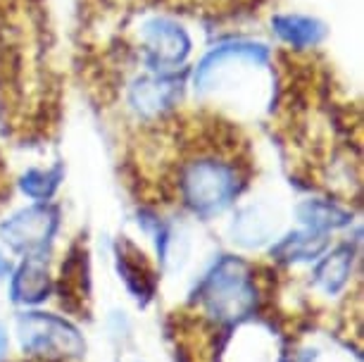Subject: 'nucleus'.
<instances>
[{
    "label": "nucleus",
    "mask_w": 364,
    "mask_h": 362,
    "mask_svg": "<svg viewBox=\"0 0 364 362\" xmlns=\"http://www.w3.org/2000/svg\"><path fill=\"white\" fill-rule=\"evenodd\" d=\"M10 262H8V257H5L3 255V250H0V279H3V277H8L10 275Z\"/></svg>",
    "instance_id": "20"
},
{
    "label": "nucleus",
    "mask_w": 364,
    "mask_h": 362,
    "mask_svg": "<svg viewBox=\"0 0 364 362\" xmlns=\"http://www.w3.org/2000/svg\"><path fill=\"white\" fill-rule=\"evenodd\" d=\"M255 153L236 122L210 107H178L132 129L129 186L150 210L178 208L198 220L226 213L255 179Z\"/></svg>",
    "instance_id": "1"
},
{
    "label": "nucleus",
    "mask_w": 364,
    "mask_h": 362,
    "mask_svg": "<svg viewBox=\"0 0 364 362\" xmlns=\"http://www.w3.org/2000/svg\"><path fill=\"white\" fill-rule=\"evenodd\" d=\"M132 29V36H122V43L139 67L148 72H176L186 67L193 38L169 12L160 10L136 19Z\"/></svg>",
    "instance_id": "4"
},
{
    "label": "nucleus",
    "mask_w": 364,
    "mask_h": 362,
    "mask_svg": "<svg viewBox=\"0 0 364 362\" xmlns=\"http://www.w3.org/2000/svg\"><path fill=\"white\" fill-rule=\"evenodd\" d=\"M55 289L43 257H24L10 279V300L15 305H41Z\"/></svg>",
    "instance_id": "12"
},
{
    "label": "nucleus",
    "mask_w": 364,
    "mask_h": 362,
    "mask_svg": "<svg viewBox=\"0 0 364 362\" xmlns=\"http://www.w3.org/2000/svg\"><path fill=\"white\" fill-rule=\"evenodd\" d=\"M17 339L26 358L48 362H74L86 355L79 326L67 317L26 310L17 317Z\"/></svg>",
    "instance_id": "5"
},
{
    "label": "nucleus",
    "mask_w": 364,
    "mask_h": 362,
    "mask_svg": "<svg viewBox=\"0 0 364 362\" xmlns=\"http://www.w3.org/2000/svg\"><path fill=\"white\" fill-rule=\"evenodd\" d=\"M58 296L60 305L72 317H91V257L84 236L67 248V257L60 267Z\"/></svg>",
    "instance_id": "7"
},
{
    "label": "nucleus",
    "mask_w": 364,
    "mask_h": 362,
    "mask_svg": "<svg viewBox=\"0 0 364 362\" xmlns=\"http://www.w3.org/2000/svg\"><path fill=\"white\" fill-rule=\"evenodd\" d=\"M26 362H48V360H31V358H29V360H26Z\"/></svg>",
    "instance_id": "21"
},
{
    "label": "nucleus",
    "mask_w": 364,
    "mask_h": 362,
    "mask_svg": "<svg viewBox=\"0 0 364 362\" xmlns=\"http://www.w3.org/2000/svg\"><path fill=\"white\" fill-rule=\"evenodd\" d=\"M5 358H8V334L0 326V362H5Z\"/></svg>",
    "instance_id": "19"
},
{
    "label": "nucleus",
    "mask_w": 364,
    "mask_h": 362,
    "mask_svg": "<svg viewBox=\"0 0 364 362\" xmlns=\"http://www.w3.org/2000/svg\"><path fill=\"white\" fill-rule=\"evenodd\" d=\"M10 198V174L8 169H5V162L0 158V205Z\"/></svg>",
    "instance_id": "18"
},
{
    "label": "nucleus",
    "mask_w": 364,
    "mask_h": 362,
    "mask_svg": "<svg viewBox=\"0 0 364 362\" xmlns=\"http://www.w3.org/2000/svg\"><path fill=\"white\" fill-rule=\"evenodd\" d=\"M262 267L238 255H219L191 293L188 310L217 329L238 326L262 307Z\"/></svg>",
    "instance_id": "2"
},
{
    "label": "nucleus",
    "mask_w": 364,
    "mask_h": 362,
    "mask_svg": "<svg viewBox=\"0 0 364 362\" xmlns=\"http://www.w3.org/2000/svg\"><path fill=\"white\" fill-rule=\"evenodd\" d=\"M272 60H274L272 48H267L264 43H257V41H229V43L215 46L212 50L205 53L200 63L196 65V70L191 72V79H193L196 93L203 95L208 91L210 81L219 72H224L229 63H250L255 67H272Z\"/></svg>",
    "instance_id": "8"
},
{
    "label": "nucleus",
    "mask_w": 364,
    "mask_h": 362,
    "mask_svg": "<svg viewBox=\"0 0 364 362\" xmlns=\"http://www.w3.org/2000/svg\"><path fill=\"white\" fill-rule=\"evenodd\" d=\"M63 224V210L58 203H33L17 210L0 224V238L12 252L24 257H46Z\"/></svg>",
    "instance_id": "6"
},
{
    "label": "nucleus",
    "mask_w": 364,
    "mask_h": 362,
    "mask_svg": "<svg viewBox=\"0 0 364 362\" xmlns=\"http://www.w3.org/2000/svg\"><path fill=\"white\" fill-rule=\"evenodd\" d=\"M114 265L117 275L124 282L127 291L141 307H148L157 296V284H160V275H157L155 265L150 257L136 245L129 236H119L114 243Z\"/></svg>",
    "instance_id": "9"
},
{
    "label": "nucleus",
    "mask_w": 364,
    "mask_h": 362,
    "mask_svg": "<svg viewBox=\"0 0 364 362\" xmlns=\"http://www.w3.org/2000/svg\"><path fill=\"white\" fill-rule=\"evenodd\" d=\"M357 260V252L353 243H338L336 248H328L319 257L317 267H314V286H319L326 296H338L350 282Z\"/></svg>",
    "instance_id": "15"
},
{
    "label": "nucleus",
    "mask_w": 364,
    "mask_h": 362,
    "mask_svg": "<svg viewBox=\"0 0 364 362\" xmlns=\"http://www.w3.org/2000/svg\"><path fill=\"white\" fill-rule=\"evenodd\" d=\"M295 217L305 229L331 234V231L350 227L355 215L353 210L346 208L341 201H333V198H307V201L298 203Z\"/></svg>",
    "instance_id": "14"
},
{
    "label": "nucleus",
    "mask_w": 364,
    "mask_h": 362,
    "mask_svg": "<svg viewBox=\"0 0 364 362\" xmlns=\"http://www.w3.org/2000/svg\"><path fill=\"white\" fill-rule=\"evenodd\" d=\"M328 248H331L328 234L302 227L298 231H288L284 238H279L269 248V257L274 262H284V265L317 262Z\"/></svg>",
    "instance_id": "13"
},
{
    "label": "nucleus",
    "mask_w": 364,
    "mask_h": 362,
    "mask_svg": "<svg viewBox=\"0 0 364 362\" xmlns=\"http://www.w3.org/2000/svg\"><path fill=\"white\" fill-rule=\"evenodd\" d=\"M272 29L293 53L317 50L328 33L321 19L300 12H277L272 17Z\"/></svg>",
    "instance_id": "11"
},
{
    "label": "nucleus",
    "mask_w": 364,
    "mask_h": 362,
    "mask_svg": "<svg viewBox=\"0 0 364 362\" xmlns=\"http://www.w3.org/2000/svg\"><path fill=\"white\" fill-rule=\"evenodd\" d=\"M274 229L277 224L262 213V208H243L233 220V241L245 248H259L272 238Z\"/></svg>",
    "instance_id": "16"
},
{
    "label": "nucleus",
    "mask_w": 364,
    "mask_h": 362,
    "mask_svg": "<svg viewBox=\"0 0 364 362\" xmlns=\"http://www.w3.org/2000/svg\"><path fill=\"white\" fill-rule=\"evenodd\" d=\"M188 77V67L176 72H148L134 67L114 81V86L102 98V105L119 100L134 127L150 124L183 105Z\"/></svg>",
    "instance_id": "3"
},
{
    "label": "nucleus",
    "mask_w": 364,
    "mask_h": 362,
    "mask_svg": "<svg viewBox=\"0 0 364 362\" xmlns=\"http://www.w3.org/2000/svg\"><path fill=\"white\" fill-rule=\"evenodd\" d=\"M153 8H160L169 15H188L196 19H212V22H226V19H240L257 15L269 0H146Z\"/></svg>",
    "instance_id": "10"
},
{
    "label": "nucleus",
    "mask_w": 364,
    "mask_h": 362,
    "mask_svg": "<svg viewBox=\"0 0 364 362\" xmlns=\"http://www.w3.org/2000/svg\"><path fill=\"white\" fill-rule=\"evenodd\" d=\"M65 181V167L63 165H53L48 169L33 167L29 172H24L19 176V188H22L24 196H29L31 201L36 203H48L53 201L55 193L60 191Z\"/></svg>",
    "instance_id": "17"
}]
</instances>
